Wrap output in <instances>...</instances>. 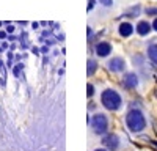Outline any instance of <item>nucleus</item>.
Wrapping results in <instances>:
<instances>
[{"label":"nucleus","instance_id":"12","mask_svg":"<svg viewBox=\"0 0 157 151\" xmlns=\"http://www.w3.org/2000/svg\"><path fill=\"white\" fill-rule=\"evenodd\" d=\"M146 14H148V16L157 14V8H146Z\"/></svg>","mask_w":157,"mask_h":151},{"label":"nucleus","instance_id":"11","mask_svg":"<svg viewBox=\"0 0 157 151\" xmlns=\"http://www.w3.org/2000/svg\"><path fill=\"white\" fill-rule=\"evenodd\" d=\"M96 68H98V63L94 60H88V76H93Z\"/></svg>","mask_w":157,"mask_h":151},{"label":"nucleus","instance_id":"3","mask_svg":"<svg viewBox=\"0 0 157 151\" xmlns=\"http://www.w3.org/2000/svg\"><path fill=\"white\" fill-rule=\"evenodd\" d=\"M91 128L96 134H105L107 129H109V120L105 115H102V113H96L91 120Z\"/></svg>","mask_w":157,"mask_h":151},{"label":"nucleus","instance_id":"1","mask_svg":"<svg viewBox=\"0 0 157 151\" xmlns=\"http://www.w3.org/2000/svg\"><path fill=\"white\" fill-rule=\"evenodd\" d=\"M126 123L132 132H140L146 128V120L140 110H130L126 117Z\"/></svg>","mask_w":157,"mask_h":151},{"label":"nucleus","instance_id":"7","mask_svg":"<svg viewBox=\"0 0 157 151\" xmlns=\"http://www.w3.org/2000/svg\"><path fill=\"white\" fill-rule=\"evenodd\" d=\"M137 32H138V35H141V36H146V35L151 32V24H149L148 21H140L138 25H137Z\"/></svg>","mask_w":157,"mask_h":151},{"label":"nucleus","instance_id":"5","mask_svg":"<svg viewBox=\"0 0 157 151\" xmlns=\"http://www.w3.org/2000/svg\"><path fill=\"white\" fill-rule=\"evenodd\" d=\"M102 143L105 145L107 148H110V151H115L118 146H120V138H118L115 134H110V135H107L105 138H104Z\"/></svg>","mask_w":157,"mask_h":151},{"label":"nucleus","instance_id":"8","mask_svg":"<svg viewBox=\"0 0 157 151\" xmlns=\"http://www.w3.org/2000/svg\"><path fill=\"white\" fill-rule=\"evenodd\" d=\"M132 32H134V27H132L129 22H123V24L120 25V35H121V36L127 38V36L132 35Z\"/></svg>","mask_w":157,"mask_h":151},{"label":"nucleus","instance_id":"2","mask_svg":"<svg viewBox=\"0 0 157 151\" xmlns=\"http://www.w3.org/2000/svg\"><path fill=\"white\" fill-rule=\"evenodd\" d=\"M101 101L107 110H118L121 107V96L115 90H105L101 96Z\"/></svg>","mask_w":157,"mask_h":151},{"label":"nucleus","instance_id":"13","mask_svg":"<svg viewBox=\"0 0 157 151\" xmlns=\"http://www.w3.org/2000/svg\"><path fill=\"white\" fill-rule=\"evenodd\" d=\"M104 6H112V0H99Z\"/></svg>","mask_w":157,"mask_h":151},{"label":"nucleus","instance_id":"17","mask_svg":"<svg viewBox=\"0 0 157 151\" xmlns=\"http://www.w3.org/2000/svg\"><path fill=\"white\" fill-rule=\"evenodd\" d=\"M94 151H107V149H102V148H99V149H94Z\"/></svg>","mask_w":157,"mask_h":151},{"label":"nucleus","instance_id":"10","mask_svg":"<svg viewBox=\"0 0 157 151\" xmlns=\"http://www.w3.org/2000/svg\"><path fill=\"white\" fill-rule=\"evenodd\" d=\"M148 57L157 65V44H152L148 47Z\"/></svg>","mask_w":157,"mask_h":151},{"label":"nucleus","instance_id":"9","mask_svg":"<svg viewBox=\"0 0 157 151\" xmlns=\"http://www.w3.org/2000/svg\"><path fill=\"white\" fill-rule=\"evenodd\" d=\"M137 83H138V80H137V76H135L134 72H130V74H127V76H126V79H124V85H126L127 88H135V87H137Z\"/></svg>","mask_w":157,"mask_h":151},{"label":"nucleus","instance_id":"16","mask_svg":"<svg viewBox=\"0 0 157 151\" xmlns=\"http://www.w3.org/2000/svg\"><path fill=\"white\" fill-rule=\"evenodd\" d=\"M6 30H8V32H10V33H11V32H14V27H13V25H10V27H8V29H6Z\"/></svg>","mask_w":157,"mask_h":151},{"label":"nucleus","instance_id":"6","mask_svg":"<svg viewBox=\"0 0 157 151\" xmlns=\"http://www.w3.org/2000/svg\"><path fill=\"white\" fill-rule=\"evenodd\" d=\"M110 52H112V46H110L107 41H102V43H99V44L96 46V54H98L99 57H107Z\"/></svg>","mask_w":157,"mask_h":151},{"label":"nucleus","instance_id":"14","mask_svg":"<svg viewBox=\"0 0 157 151\" xmlns=\"http://www.w3.org/2000/svg\"><path fill=\"white\" fill-rule=\"evenodd\" d=\"M93 93H94V88H93V85L90 83V85H88V96H91Z\"/></svg>","mask_w":157,"mask_h":151},{"label":"nucleus","instance_id":"15","mask_svg":"<svg viewBox=\"0 0 157 151\" xmlns=\"http://www.w3.org/2000/svg\"><path fill=\"white\" fill-rule=\"evenodd\" d=\"M152 27H154V30H155V32H157V19H155V21H154V22H152Z\"/></svg>","mask_w":157,"mask_h":151},{"label":"nucleus","instance_id":"4","mask_svg":"<svg viewBox=\"0 0 157 151\" xmlns=\"http://www.w3.org/2000/svg\"><path fill=\"white\" fill-rule=\"evenodd\" d=\"M126 68V61L121 58V57H115L109 61V69L113 71V72H120V71H124Z\"/></svg>","mask_w":157,"mask_h":151}]
</instances>
